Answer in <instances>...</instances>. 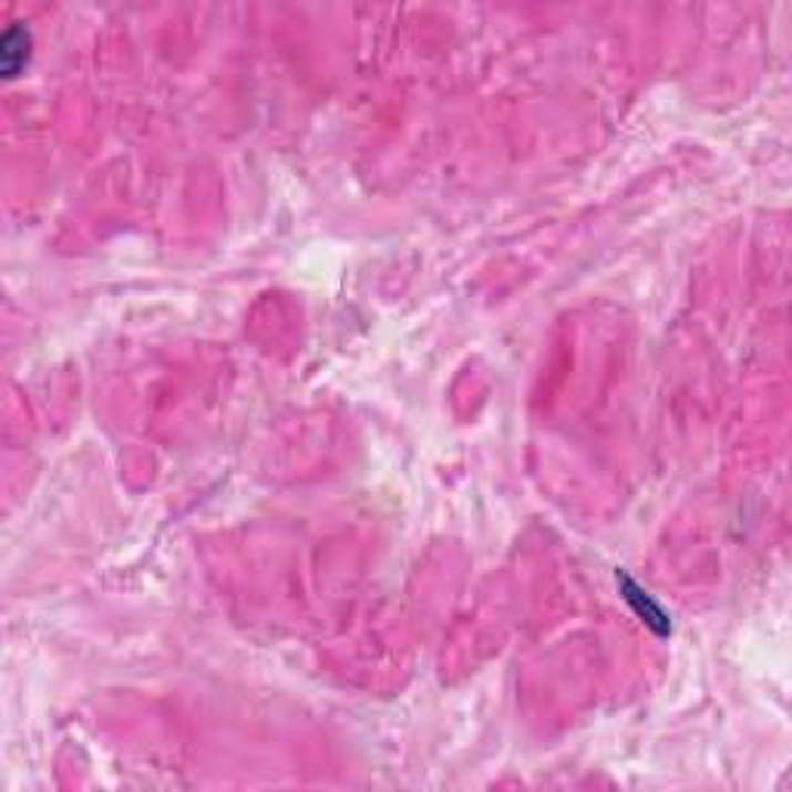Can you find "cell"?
Returning <instances> with one entry per match:
<instances>
[{"mask_svg":"<svg viewBox=\"0 0 792 792\" xmlns=\"http://www.w3.org/2000/svg\"><path fill=\"white\" fill-rule=\"evenodd\" d=\"M616 583H619V592H623V598L628 600V607L641 616L644 626L650 628L654 635H659V638L672 635V619H669V614L659 607L657 600L647 595V588H641V585L635 583L628 573H623V569L616 573Z\"/></svg>","mask_w":792,"mask_h":792,"instance_id":"cell-1","label":"cell"},{"mask_svg":"<svg viewBox=\"0 0 792 792\" xmlns=\"http://www.w3.org/2000/svg\"><path fill=\"white\" fill-rule=\"evenodd\" d=\"M31 31L25 29V22H10L7 31L0 34V72L7 81L19 78L31 62Z\"/></svg>","mask_w":792,"mask_h":792,"instance_id":"cell-2","label":"cell"}]
</instances>
